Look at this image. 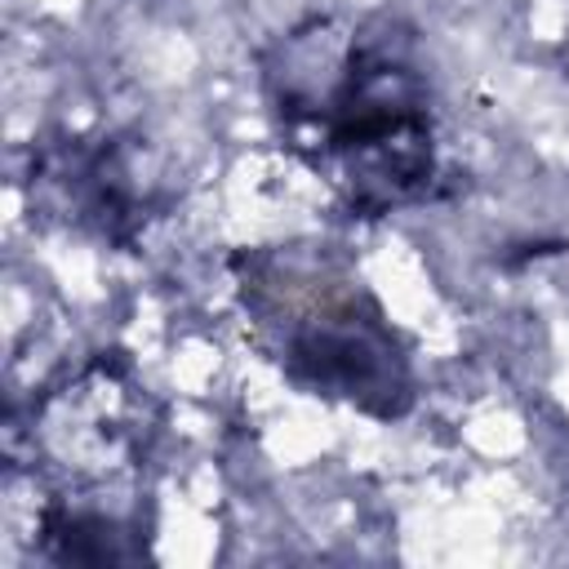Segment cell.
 <instances>
[{
  "label": "cell",
  "instance_id": "cell-1",
  "mask_svg": "<svg viewBox=\"0 0 569 569\" xmlns=\"http://www.w3.org/2000/svg\"><path fill=\"white\" fill-rule=\"evenodd\" d=\"M284 147L360 218L418 204L440 178V111L418 36L382 13H320L262 53Z\"/></svg>",
  "mask_w": 569,
  "mask_h": 569
},
{
  "label": "cell",
  "instance_id": "cell-2",
  "mask_svg": "<svg viewBox=\"0 0 569 569\" xmlns=\"http://www.w3.org/2000/svg\"><path fill=\"white\" fill-rule=\"evenodd\" d=\"M231 267L258 347L293 387L382 422L409 413V356L342 253L329 244H271L240 253Z\"/></svg>",
  "mask_w": 569,
  "mask_h": 569
},
{
  "label": "cell",
  "instance_id": "cell-3",
  "mask_svg": "<svg viewBox=\"0 0 569 569\" xmlns=\"http://www.w3.org/2000/svg\"><path fill=\"white\" fill-rule=\"evenodd\" d=\"M31 462L44 476L40 547L62 565L142 560V493H120L142 471L147 405L129 373L98 356L53 387L31 413Z\"/></svg>",
  "mask_w": 569,
  "mask_h": 569
},
{
  "label": "cell",
  "instance_id": "cell-4",
  "mask_svg": "<svg viewBox=\"0 0 569 569\" xmlns=\"http://www.w3.org/2000/svg\"><path fill=\"white\" fill-rule=\"evenodd\" d=\"M31 196L62 213L71 227L93 231L111 244H129L164 200L142 147L124 138H76L53 147L31 169Z\"/></svg>",
  "mask_w": 569,
  "mask_h": 569
}]
</instances>
